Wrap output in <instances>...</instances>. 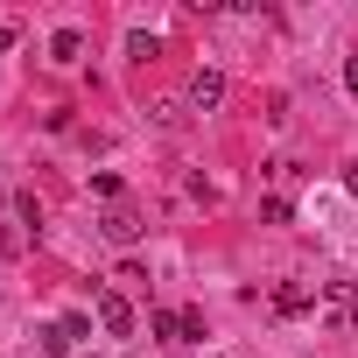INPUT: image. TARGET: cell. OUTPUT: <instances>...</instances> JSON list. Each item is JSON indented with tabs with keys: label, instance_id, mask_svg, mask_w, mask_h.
<instances>
[{
	"label": "cell",
	"instance_id": "obj_1",
	"mask_svg": "<svg viewBox=\"0 0 358 358\" xmlns=\"http://www.w3.org/2000/svg\"><path fill=\"white\" fill-rule=\"evenodd\" d=\"M78 337H92V323H85V316H57V323L43 330V351H50V358H71Z\"/></svg>",
	"mask_w": 358,
	"mask_h": 358
},
{
	"label": "cell",
	"instance_id": "obj_2",
	"mask_svg": "<svg viewBox=\"0 0 358 358\" xmlns=\"http://www.w3.org/2000/svg\"><path fill=\"white\" fill-rule=\"evenodd\" d=\"M99 232H106V239H113V246H134V239H141V232H148V225H141V211H134V204H113V211H106V218H99Z\"/></svg>",
	"mask_w": 358,
	"mask_h": 358
},
{
	"label": "cell",
	"instance_id": "obj_3",
	"mask_svg": "<svg viewBox=\"0 0 358 358\" xmlns=\"http://www.w3.org/2000/svg\"><path fill=\"white\" fill-rule=\"evenodd\" d=\"M99 330H106V337H134V309H127V295H120V288H106V295H99Z\"/></svg>",
	"mask_w": 358,
	"mask_h": 358
},
{
	"label": "cell",
	"instance_id": "obj_4",
	"mask_svg": "<svg viewBox=\"0 0 358 358\" xmlns=\"http://www.w3.org/2000/svg\"><path fill=\"white\" fill-rule=\"evenodd\" d=\"M225 106V71H197L190 78V113H218Z\"/></svg>",
	"mask_w": 358,
	"mask_h": 358
},
{
	"label": "cell",
	"instance_id": "obj_5",
	"mask_svg": "<svg viewBox=\"0 0 358 358\" xmlns=\"http://www.w3.org/2000/svg\"><path fill=\"white\" fill-rule=\"evenodd\" d=\"M85 57V29H57L50 36V64H78Z\"/></svg>",
	"mask_w": 358,
	"mask_h": 358
},
{
	"label": "cell",
	"instance_id": "obj_6",
	"mask_svg": "<svg viewBox=\"0 0 358 358\" xmlns=\"http://www.w3.org/2000/svg\"><path fill=\"white\" fill-rule=\"evenodd\" d=\"M274 309H281V316H309L316 302H309V288H302V281H281V288H274Z\"/></svg>",
	"mask_w": 358,
	"mask_h": 358
},
{
	"label": "cell",
	"instance_id": "obj_7",
	"mask_svg": "<svg viewBox=\"0 0 358 358\" xmlns=\"http://www.w3.org/2000/svg\"><path fill=\"white\" fill-rule=\"evenodd\" d=\"M148 330H155L162 344H183V316H176V309H155V316H148Z\"/></svg>",
	"mask_w": 358,
	"mask_h": 358
},
{
	"label": "cell",
	"instance_id": "obj_8",
	"mask_svg": "<svg viewBox=\"0 0 358 358\" xmlns=\"http://www.w3.org/2000/svg\"><path fill=\"white\" fill-rule=\"evenodd\" d=\"M344 92L358 99V57H344Z\"/></svg>",
	"mask_w": 358,
	"mask_h": 358
},
{
	"label": "cell",
	"instance_id": "obj_9",
	"mask_svg": "<svg viewBox=\"0 0 358 358\" xmlns=\"http://www.w3.org/2000/svg\"><path fill=\"white\" fill-rule=\"evenodd\" d=\"M15 43H22V29H15V22H0V50H15Z\"/></svg>",
	"mask_w": 358,
	"mask_h": 358
}]
</instances>
